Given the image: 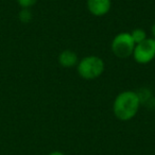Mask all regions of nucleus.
<instances>
[{"instance_id":"obj_11","label":"nucleus","mask_w":155,"mask_h":155,"mask_svg":"<svg viewBox=\"0 0 155 155\" xmlns=\"http://www.w3.org/2000/svg\"><path fill=\"white\" fill-rule=\"evenodd\" d=\"M49 155H65L64 153L60 152V151H54V152H51Z\"/></svg>"},{"instance_id":"obj_8","label":"nucleus","mask_w":155,"mask_h":155,"mask_svg":"<svg viewBox=\"0 0 155 155\" xmlns=\"http://www.w3.org/2000/svg\"><path fill=\"white\" fill-rule=\"evenodd\" d=\"M136 94H137V96H138L140 104H144V105L150 101L151 98H153L152 91L148 88H140L138 91H136Z\"/></svg>"},{"instance_id":"obj_9","label":"nucleus","mask_w":155,"mask_h":155,"mask_svg":"<svg viewBox=\"0 0 155 155\" xmlns=\"http://www.w3.org/2000/svg\"><path fill=\"white\" fill-rule=\"evenodd\" d=\"M18 17H19V20L24 24H28L32 20L33 15L32 12L30 11V9H21V11L18 14Z\"/></svg>"},{"instance_id":"obj_2","label":"nucleus","mask_w":155,"mask_h":155,"mask_svg":"<svg viewBox=\"0 0 155 155\" xmlns=\"http://www.w3.org/2000/svg\"><path fill=\"white\" fill-rule=\"evenodd\" d=\"M105 70L104 61L100 56L88 55L79 61L77 65V71L84 80H95L101 77Z\"/></svg>"},{"instance_id":"obj_5","label":"nucleus","mask_w":155,"mask_h":155,"mask_svg":"<svg viewBox=\"0 0 155 155\" xmlns=\"http://www.w3.org/2000/svg\"><path fill=\"white\" fill-rule=\"evenodd\" d=\"M112 8V0H87L89 13L97 17L105 16Z\"/></svg>"},{"instance_id":"obj_12","label":"nucleus","mask_w":155,"mask_h":155,"mask_svg":"<svg viewBox=\"0 0 155 155\" xmlns=\"http://www.w3.org/2000/svg\"><path fill=\"white\" fill-rule=\"evenodd\" d=\"M151 32H152V35H153V38L155 39V22L153 24L152 28H151Z\"/></svg>"},{"instance_id":"obj_10","label":"nucleus","mask_w":155,"mask_h":155,"mask_svg":"<svg viewBox=\"0 0 155 155\" xmlns=\"http://www.w3.org/2000/svg\"><path fill=\"white\" fill-rule=\"evenodd\" d=\"M37 2V0H17V3L22 9H30Z\"/></svg>"},{"instance_id":"obj_3","label":"nucleus","mask_w":155,"mask_h":155,"mask_svg":"<svg viewBox=\"0 0 155 155\" xmlns=\"http://www.w3.org/2000/svg\"><path fill=\"white\" fill-rule=\"evenodd\" d=\"M135 45L130 32H121L113 38L110 48L117 58H127L133 54Z\"/></svg>"},{"instance_id":"obj_7","label":"nucleus","mask_w":155,"mask_h":155,"mask_svg":"<svg viewBox=\"0 0 155 155\" xmlns=\"http://www.w3.org/2000/svg\"><path fill=\"white\" fill-rule=\"evenodd\" d=\"M130 34H131L132 38H133L134 43H135L136 45H137V44H139V43H141V41H146V39L148 38V37H147V32L141 28L134 29V30L132 31Z\"/></svg>"},{"instance_id":"obj_6","label":"nucleus","mask_w":155,"mask_h":155,"mask_svg":"<svg viewBox=\"0 0 155 155\" xmlns=\"http://www.w3.org/2000/svg\"><path fill=\"white\" fill-rule=\"evenodd\" d=\"M79 63V58H78L77 53L72 50H63L60 54H58V64L64 68H71V67H75Z\"/></svg>"},{"instance_id":"obj_1","label":"nucleus","mask_w":155,"mask_h":155,"mask_svg":"<svg viewBox=\"0 0 155 155\" xmlns=\"http://www.w3.org/2000/svg\"><path fill=\"white\" fill-rule=\"evenodd\" d=\"M140 101L136 91H124L118 94L113 103V112L117 119L129 121L137 115L140 107Z\"/></svg>"},{"instance_id":"obj_4","label":"nucleus","mask_w":155,"mask_h":155,"mask_svg":"<svg viewBox=\"0 0 155 155\" xmlns=\"http://www.w3.org/2000/svg\"><path fill=\"white\" fill-rule=\"evenodd\" d=\"M132 56L136 63L146 65L155 58V39L147 38L146 41L135 45Z\"/></svg>"}]
</instances>
